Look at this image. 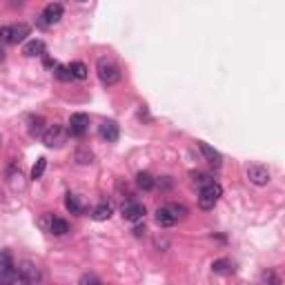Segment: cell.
<instances>
[{
	"label": "cell",
	"instance_id": "6da1fadb",
	"mask_svg": "<svg viewBox=\"0 0 285 285\" xmlns=\"http://www.w3.org/2000/svg\"><path fill=\"white\" fill-rule=\"evenodd\" d=\"M223 196V187L216 181H209L200 187V196H198V205L200 209H214V205L218 203V198Z\"/></svg>",
	"mask_w": 285,
	"mask_h": 285
},
{
	"label": "cell",
	"instance_id": "7a4b0ae2",
	"mask_svg": "<svg viewBox=\"0 0 285 285\" xmlns=\"http://www.w3.org/2000/svg\"><path fill=\"white\" fill-rule=\"evenodd\" d=\"M4 283H22L20 274H18V267L13 265V258L9 252L0 254V285Z\"/></svg>",
	"mask_w": 285,
	"mask_h": 285
},
{
	"label": "cell",
	"instance_id": "3957f363",
	"mask_svg": "<svg viewBox=\"0 0 285 285\" xmlns=\"http://www.w3.org/2000/svg\"><path fill=\"white\" fill-rule=\"evenodd\" d=\"M98 78H100L102 85L111 87V85H116L120 80V69L111 60H105V58H102V60L98 62Z\"/></svg>",
	"mask_w": 285,
	"mask_h": 285
},
{
	"label": "cell",
	"instance_id": "277c9868",
	"mask_svg": "<svg viewBox=\"0 0 285 285\" xmlns=\"http://www.w3.org/2000/svg\"><path fill=\"white\" fill-rule=\"evenodd\" d=\"M245 174H247V181L249 183H254V185H258V187H263V185H267L270 183V169L265 167V165H249L247 169H245Z\"/></svg>",
	"mask_w": 285,
	"mask_h": 285
},
{
	"label": "cell",
	"instance_id": "5b68a950",
	"mask_svg": "<svg viewBox=\"0 0 285 285\" xmlns=\"http://www.w3.org/2000/svg\"><path fill=\"white\" fill-rule=\"evenodd\" d=\"M18 274H20V281L22 283H29V285H36L43 281V274H40V270L34 265V263L25 261L20 267H18Z\"/></svg>",
	"mask_w": 285,
	"mask_h": 285
},
{
	"label": "cell",
	"instance_id": "8992f818",
	"mask_svg": "<svg viewBox=\"0 0 285 285\" xmlns=\"http://www.w3.org/2000/svg\"><path fill=\"white\" fill-rule=\"evenodd\" d=\"M89 129V116L87 114H71L69 118V134L76 138L85 136Z\"/></svg>",
	"mask_w": 285,
	"mask_h": 285
},
{
	"label": "cell",
	"instance_id": "52a82bcc",
	"mask_svg": "<svg viewBox=\"0 0 285 285\" xmlns=\"http://www.w3.org/2000/svg\"><path fill=\"white\" fill-rule=\"evenodd\" d=\"M43 141L47 147H60L65 142V132H62L60 125H49L43 132Z\"/></svg>",
	"mask_w": 285,
	"mask_h": 285
},
{
	"label": "cell",
	"instance_id": "ba28073f",
	"mask_svg": "<svg viewBox=\"0 0 285 285\" xmlns=\"http://www.w3.org/2000/svg\"><path fill=\"white\" fill-rule=\"evenodd\" d=\"M145 216V205L138 203V200H127V203L123 205V218L125 221H141V218Z\"/></svg>",
	"mask_w": 285,
	"mask_h": 285
},
{
	"label": "cell",
	"instance_id": "9c48e42d",
	"mask_svg": "<svg viewBox=\"0 0 285 285\" xmlns=\"http://www.w3.org/2000/svg\"><path fill=\"white\" fill-rule=\"evenodd\" d=\"M40 18H43V20H40V25H56V22L62 18V4H58V2L47 4Z\"/></svg>",
	"mask_w": 285,
	"mask_h": 285
},
{
	"label": "cell",
	"instance_id": "30bf717a",
	"mask_svg": "<svg viewBox=\"0 0 285 285\" xmlns=\"http://www.w3.org/2000/svg\"><path fill=\"white\" fill-rule=\"evenodd\" d=\"M98 134H100V138L102 141H107V142H116L118 141V125L114 123V120H102L100 123V127H98Z\"/></svg>",
	"mask_w": 285,
	"mask_h": 285
},
{
	"label": "cell",
	"instance_id": "8fae6325",
	"mask_svg": "<svg viewBox=\"0 0 285 285\" xmlns=\"http://www.w3.org/2000/svg\"><path fill=\"white\" fill-rule=\"evenodd\" d=\"M27 36H29V25H25V22H18V25L9 27V43L11 45L22 43Z\"/></svg>",
	"mask_w": 285,
	"mask_h": 285
},
{
	"label": "cell",
	"instance_id": "7c38bea8",
	"mask_svg": "<svg viewBox=\"0 0 285 285\" xmlns=\"http://www.w3.org/2000/svg\"><path fill=\"white\" fill-rule=\"evenodd\" d=\"M176 221H178V218L174 216L172 209H169L167 205L156 209V223H158L160 227H172V225H176Z\"/></svg>",
	"mask_w": 285,
	"mask_h": 285
},
{
	"label": "cell",
	"instance_id": "4fadbf2b",
	"mask_svg": "<svg viewBox=\"0 0 285 285\" xmlns=\"http://www.w3.org/2000/svg\"><path fill=\"white\" fill-rule=\"evenodd\" d=\"M198 147H200V151H203V156L207 158L209 165H214V167H221V154H218L214 147H209L207 142H203V141L198 142Z\"/></svg>",
	"mask_w": 285,
	"mask_h": 285
},
{
	"label": "cell",
	"instance_id": "5bb4252c",
	"mask_svg": "<svg viewBox=\"0 0 285 285\" xmlns=\"http://www.w3.org/2000/svg\"><path fill=\"white\" fill-rule=\"evenodd\" d=\"M22 53H25V56H29V58L43 56V53H45V43H43V40H29V43L22 47Z\"/></svg>",
	"mask_w": 285,
	"mask_h": 285
},
{
	"label": "cell",
	"instance_id": "9a60e30c",
	"mask_svg": "<svg viewBox=\"0 0 285 285\" xmlns=\"http://www.w3.org/2000/svg\"><path fill=\"white\" fill-rule=\"evenodd\" d=\"M49 232H51L53 236H65L67 232H69V223H67L65 218L53 216V218H51V223H49Z\"/></svg>",
	"mask_w": 285,
	"mask_h": 285
},
{
	"label": "cell",
	"instance_id": "2e32d148",
	"mask_svg": "<svg viewBox=\"0 0 285 285\" xmlns=\"http://www.w3.org/2000/svg\"><path fill=\"white\" fill-rule=\"evenodd\" d=\"M136 185L141 187L142 191H151V190H154V187H156V181H154V178H151V174L141 172V174H138V176H136Z\"/></svg>",
	"mask_w": 285,
	"mask_h": 285
},
{
	"label": "cell",
	"instance_id": "e0dca14e",
	"mask_svg": "<svg viewBox=\"0 0 285 285\" xmlns=\"http://www.w3.org/2000/svg\"><path fill=\"white\" fill-rule=\"evenodd\" d=\"M109 216H111V205H109V203L96 205V207H94V212H92V218H94V221H107Z\"/></svg>",
	"mask_w": 285,
	"mask_h": 285
},
{
	"label": "cell",
	"instance_id": "ac0fdd59",
	"mask_svg": "<svg viewBox=\"0 0 285 285\" xmlns=\"http://www.w3.org/2000/svg\"><path fill=\"white\" fill-rule=\"evenodd\" d=\"M45 132V118L43 116H31L29 118V134L31 136H40Z\"/></svg>",
	"mask_w": 285,
	"mask_h": 285
},
{
	"label": "cell",
	"instance_id": "d6986e66",
	"mask_svg": "<svg viewBox=\"0 0 285 285\" xmlns=\"http://www.w3.org/2000/svg\"><path fill=\"white\" fill-rule=\"evenodd\" d=\"M69 69H71V74H74V78H78V80H85L87 78V65L85 62H80V60H76V62H71L69 65Z\"/></svg>",
	"mask_w": 285,
	"mask_h": 285
},
{
	"label": "cell",
	"instance_id": "ffe728a7",
	"mask_svg": "<svg viewBox=\"0 0 285 285\" xmlns=\"http://www.w3.org/2000/svg\"><path fill=\"white\" fill-rule=\"evenodd\" d=\"M45 169H47V158H43V156H40V158L36 160V165L31 167V181H38V178H43Z\"/></svg>",
	"mask_w": 285,
	"mask_h": 285
},
{
	"label": "cell",
	"instance_id": "44dd1931",
	"mask_svg": "<svg viewBox=\"0 0 285 285\" xmlns=\"http://www.w3.org/2000/svg\"><path fill=\"white\" fill-rule=\"evenodd\" d=\"M212 272H216V274H230L232 263L227 261V258H218V261L212 263Z\"/></svg>",
	"mask_w": 285,
	"mask_h": 285
},
{
	"label": "cell",
	"instance_id": "7402d4cb",
	"mask_svg": "<svg viewBox=\"0 0 285 285\" xmlns=\"http://www.w3.org/2000/svg\"><path fill=\"white\" fill-rule=\"evenodd\" d=\"M53 76H56L58 80H62V83H69V80L74 78L71 69H69V67H65V65H56V71H53Z\"/></svg>",
	"mask_w": 285,
	"mask_h": 285
},
{
	"label": "cell",
	"instance_id": "603a6c76",
	"mask_svg": "<svg viewBox=\"0 0 285 285\" xmlns=\"http://www.w3.org/2000/svg\"><path fill=\"white\" fill-rule=\"evenodd\" d=\"M94 158V154L89 149H85V147H80V149H76V163L78 165H89Z\"/></svg>",
	"mask_w": 285,
	"mask_h": 285
},
{
	"label": "cell",
	"instance_id": "cb8c5ba5",
	"mask_svg": "<svg viewBox=\"0 0 285 285\" xmlns=\"http://www.w3.org/2000/svg\"><path fill=\"white\" fill-rule=\"evenodd\" d=\"M65 207L69 209L71 214H80V209H83V207H80V200L76 198L74 194H67V198H65Z\"/></svg>",
	"mask_w": 285,
	"mask_h": 285
},
{
	"label": "cell",
	"instance_id": "d4e9b609",
	"mask_svg": "<svg viewBox=\"0 0 285 285\" xmlns=\"http://www.w3.org/2000/svg\"><path fill=\"white\" fill-rule=\"evenodd\" d=\"M167 207L172 209V214H174V216H176V218H183V216H185V214H187V207H185V205H176V203H169Z\"/></svg>",
	"mask_w": 285,
	"mask_h": 285
},
{
	"label": "cell",
	"instance_id": "484cf974",
	"mask_svg": "<svg viewBox=\"0 0 285 285\" xmlns=\"http://www.w3.org/2000/svg\"><path fill=\"white\" fill-rule=\"evenodd\" d=\"M191 176H194V183H198L200 187H203L205 183H209V181H212V178H209L207 174H191Z\"/></svg>",
	"mask_w": 285,
	"mask_h": 285
},
{
	"label": "cell",
	"instance_id": "4316f807",
	"mask_svg": "<svg viewBox=\"0 0 285 285\" xmlns=\"http://www.w3.org/2000/svg\"><path fill=\"white\" fill-rule=\"evenodd\" d=\"M80 283H100V279L98 276H94V274H85V276H80Z\"/></svg>",
	"mask_w": 285,
	"mask_h": 285
},
{
	"label": "cell",
	"instance_id": "83f0119b",
	"mask_svg": "<svg viewBox=\"0 0 285 285\" xmlns=\"http://www.w3.org/2000/svg\"><path fill=\"white\" fill-rule=\"evenodd\" d=\"M261 279H263V281H270V283H279V279H276L274 272H263Z\"/></svg>",
	"mask_w": 285,
	"mask_h": 285
},
{
	"label": "cell",
	"instance_id": "f1b7e54d",
	"mask_svg": "<svg viewBox=\"0 0 285 285\" xmlns=\"http://www.w3.org/2000/svg\"><path fill=\"white\" fill-rule=\"evenodd\" d=\"M134 234H136V236H142V234H145V225H138V227H134Z\"/></svg>",
	"mask_w": 285,
	"mask_h": 285
},
{
	"label": "cell",
	"instance_id": "f546056e",
	"mask_svg": "<svg viewBox=\"0 0 285 285\" xmlns=\"http://www.w3.org/2000/svg\"><path fill=\"white\" fill-rule=\"evenodd\" d=\"M22 2H25V0H9V4H11V7H20Z\"/></svg>",
	"mask_w": 285,
	"mask_h": 285
},
{
	"label": "cell",
	"instance_id": "4dcf8cb0",
	"mask_svg": "<svg viewBox=\"0 0 285 285\" xmlns=\"http://www.w3.org/2000/svg\"><path fill=\"white\" fill-rule=\"evenodd\" d=\"M4 60V47H2V43H0V62Z\"/></svg>",
	"mask_w": 285,
	"mask_h": 285
},
{
	"label": "cell",
	"instance_id": "1f68e13d",
	"mask_svg": "<svg viewBox=\"0 0 285 285\" xmlns=\"http://www.w3.org/2000/svg\"><path fill=\"white\" fill-rule=\"evenodd\" d=\"M76 2H87V0H76Z\"/></svg>",
	"mask_w": 285,
	"mask_h": 285
}]
</instances>
